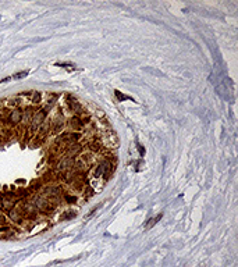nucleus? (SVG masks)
Wrapping results in <instances>:
<instances>
[{
    "label": "nucleus",
    "instance_id": "obj_5",
    "mask_svg": "<svg viewBox=\"0 0 238 267\" xmlns=\"http://www.w3.org/2000/svg\"><path fill=\"white\" fill-rule=\"evenodd\" d=\"M8 216H10L11 220H13L14 222H17V224H20V222L22 221V214H21V212H20L18 209L11 207V209L8 210Z\"/></svg>",
    "mask_w": 238,
    "mask_h": 267
},
{
    "label": "nucleus",
    "instance_id": "obj_11",
    "mask_svg": "<svg viewBox=\"0 0 238 267\" xmlns=\"http://www.w3.org/2000/svg\"><path fill=\"white\" fill-rule=\"evenodd\" d=\"M73 166V160H71V157L70 159H67V160H64L63 163H61V166H60V168L61 170H65V168H68V167H71Z\"/></svg>",
    "mask_w": 238,
    "mask_h": 267
},
{
    "label": "nucleus",
    "instance_id": "obj_14",
    "mask_svg": "<svg viewBox=\"0 0 238 267\" xmlns=\"http://www.w3.org/2000/svg\"><path fill=\"white\" fill-rule=\"evenodd\" d=\"M136 148H138V150H139V155H141V157H144L145 156V148L142 146V145H136Z\"/></svg>",
    "mask_w": 238,
    "mask_h": 267
},
{
    "label": "nucleus",
    "instance_id": "obj_16",
    "mask_svg": "<svg viewBox=\"0 0 238 267\" xmlns=\"http://www.w3.org/2000/svg\"><path fill=\"white\" fill-rule=\"evenodd\" d=\"M65 200H67L68 203H74V202L77 200V198L75 196H65Z\"/></svg>",
    "mask_w": 238,
    "mask_h": 267
},
{
    "label": "nucleus",
    "instance_id": "obj_7",
    "mask_svg": "<svg viewBox=\"0 0 238 267\" xmlns=\"http://www.w3.org/2000/svg\"><path fill=\"white\" fill-rule=\"evenodd\" d=\"M43 192L46 196H56V195L60 194V188H57V186H47V188H45Z\"/></svg>",
    "mask_w": 238,
    "mask_h": 267
},
{
    "label": "nucleus",
    "instance_id": "obj_6",
    "mask_svg": "<svg viewBox=\"0 0 238 267\" xmlns=\"http://www.w3.org/2000/svg\"><path fill=\"white\" fill-rule=\"evenodd\" d=\"M67 100H68V103H70V107L73 109V110L75 111L77 114H81V113H82V106L79 105L78 102H77V99H75V97L67 96Z\"/></svg>",
    "mask_w": 238,
    "mask_h": 267
},
{
    "label": "nucleus",
    "instance_id": "obj_2",
    "mask_svg": "<svg viewBox=\"0 0 238 267\" xmlns=\"http://www.w3.org/2000/svg\"><path fill=\"white\" fill-rule=\"evenodd\" d=\"M34 204L36 209H39L40 212H45V213H49L52 212V204L49 203V200L43 199V198H35L34 199Z\"/></svg>",
    "mask_w": 238,
    "mask_h": 267
},
{
    "label": "nucleus",
    "instance_id": "obj_12",
    "mask_svg": "<svg viewBox=\"0 0 238 267\" xmlns=\"http://www.w3.org/2000/svg\"><path fill=\"white\" fill-rule=\"evenodd\" d=\"M71 123H73V125L75 127V128H81L82 127V121L79 120V118H77V117L71 118Z\"/></svg>",
    "mask_w": 238,
    "mask_h": 267
},
{
    "label": "nucleus",
    "instance_id": "obj_8",
    "mask_svg": "<svg viewBox=\"0 0 238 267\" xmlns=\"http://www.w3.org/2000/svg\"><path fill=\"white\" fill-rule=\"evenodd\" d=\"M114 96L117 97L118 102H124V100H132V102H136V100H134L132 97H130V96H127V95L121 93L120 91H114Z\"/></svg>",
    "mask_w": 238,
    "mask_h": 267
},
{
    "label": "nucleus",
    "instance_id": "obj_3",
    "mask_svg": "<svg viewBox=\"0 0 238 267\" xmlns=\"http://www.w3.org/2000/svg\"><path fill=\"white\" fill-rule=\"evenodd\" d=\"M22 114H24V111L21 110V109H14L13 111H10V114H8V121H10V124L17 125L18 123H21L22 121Z\"/></svg>",
    "mask_w": 238,
    "mask_h": 267
},
{
    "label": "nucleus",
    "instance_id": "obj_18",
    "mask_svg": "<svg viewBox=\"0 0 238 267\" xmlns=\"http://www.w3.org/2000/svg\"><path fill=\"white\" fill-rule=\"evenodd\" d=\"M2 207H3V196L0 195V209H2Z\"/></svg>",
    "mask_w": 238,
    "mask_h": 267
},
{
    "label": "nucleus",
    "instance_id": "obj_10",
    "mask_svg": "<svg viewBox=\"0 0 238 267\" xmlns=\"http://www.w3.org/2000/svg\"><path fill=\"white\" fill-rule=\"evenodd\" d=\"M162 217H163V214H162V213H160V214H157L156 217L153 218V220H149V221H148V225H146V227H148V228H150L152 225H155V224H156V222L159 221V220H160V218H162Z\"/></svg>",
    "mask_w": 238,
    "mask_h": 267
},
{
    "label": "nucleus",
    "instance_id": "obj_9",
    "mask_svg": "<svg viewBox=\"0 0 238 267\" xmlns=\"http://www.w3.org/2000/svg\"><path fill=\"white\" fill-rule=\"evenodd\" d=\"M28 75V71H20V73H16L11 78L13 79H22V78H25V77Z\"/></svg>",
    "mask_w": 238,
    "mask_h": 267
},
{
    "label": "nucleus",
    "instance_id": "obj_17",
    "mask_svg": "<svg viewBox=\"0 0 238 267\" xmlns=\"http://www.w3.org/2000/svg\"><path fill=\"white\" fill-rule=\"evenodd\" d=\"M73 217H75V213H71V212H67L64 216V218H73Z\"/></svg>",
    "mask_w": 238,
    "mask_h": 267
},
{
    "label": "nucleus",
    "instance_id": "obj_15",
    "mask_svg": "<svg viewBox=\"0 0 238 267\" xmlns=\"http://www.w3.org/2000/svg\"><path fill=\"white\" fill-rule=\"evenodd\" d=\"M3 224H6V216H4V213L0 212V225H3Z\"/></svg>",
    "mask_w": 238,
    "mask_h": 267
},
{
    "label": "nucleus",
    "instance_id": "obj_1",
    "mask_svg": "<svg viewBox=\"0 0 238 267\" xmlns=\"http://www.w3.org/2000/svg\"><path fill=\"white\" fill-rule=\"evenodd\" d=\"M46 115H47V113L45 109H42V110H39L38 113H35L34 114V117H32V121H31V127H32V131H36L38 128H39L40 125L45 123V118H46Z\"/></svg>",
    "mask_w": 238,
    "mask_h": 267
},
{
    "label": "nucleus",
    "instance_id": "obj_13",
    "mask_svg": "<svg viewBox=\"0 0 238 267\" xmlns=\"http://www.w3.org/2000/svg\"><path fill=\"white\" fill-rule=\"evenodd\" d=\"M32 103H40V93H35L34 97H32Z\"/></svg>",
    "mask_w": 238,
    "mask_h": 267
},
{
    "label": "nucleus",
    "instance_id": "obj_4",
    "mask_svg": "<svg viewBox=\"0 0 238 267\" xmlns=\"http://www.w3.org/2000/svg\"><path fill=\"white\" fill-rule=\"evenodd\" d=\"M109 167H110L109 162H103V163H100V164L98 166L96 171H95V178H99L100 176H105V174L109 171Z\"/></svg>",
    "mask_w": 238,
    "mask_h": 267
}]
</instances>
